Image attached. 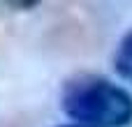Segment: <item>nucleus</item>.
<instances>
[{
    "mask_svg": "<svg viewBox=\"0 0 132 127\" xmlns=\"http://www.w3.org/2000/svg\"><path fill=\"white\" fill-rule=\"evenodd\" d=\"M114 67L116 72L121 74V79L130 81L132 83V30H128L118 46H116V53H114Z\"/></svg>",
    "mask_w": 132,
    "mask_h": 127,
    "instance_id": "nucleus-2",
    "label": "nucleus"
},
{
    "mask_svg": "<svg viewBox=\"0 0 132 127\" xmlns=\"http://www.w3.org/2000/svg\"><path fill=\"white\" fill-rule=\"evenodd\" d=\"M60 127H84V125H60Z\"/></svg>",
    "mask_w": 132,
    "mask_h": 127,
    "instance_id": "nucleus-3",
    "label": "nucleus"
},
{
    "mask_svg": "<svg viewBox=\"0 0 132 127\" xmlns=\"http://www.w3.org/2000/svg\"><path fill=\"white\" fill-rule=\"evenodd\" d=\"M60 106L74 125L125 127L132 123V95L100 74H77L65 81Z\"/></svg>",
    "mask_w": 132,
    "mask_h": 127,
    "instance_id": "nucleus-1",
    "label": "nucleus"
}]
</instances>
